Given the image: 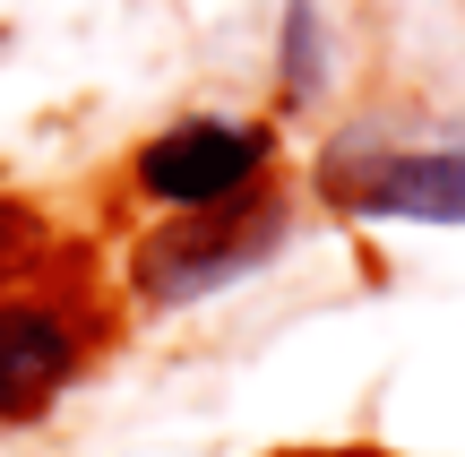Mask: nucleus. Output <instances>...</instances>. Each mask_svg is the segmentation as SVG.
I'll return each mask as SVG.
<instances>
[{
  "label": "nucleus",
  "mask_w": 465,
  "mask_h": 457,
  "mask_svg": "<svg viewBox=\"0 0 465 457\" xmlns=\"http://www.w3.org/2000/svg\"><path fill=\"white\" fill-rule=\"evenodd\" d=\"M284 199H259V190H242V199L224 207H199L190 224H164V233L138 242L130 276L147 303H199V293L232 285V276H250L259 259L284 251Z\"/></svg>",
  "instance_id": "1"
},
{
  "label": "nucleus",
  "mask_w": 465,
  "mask_h": 457,
  "mask_svg": "<svg viewBox=\"0 0 465 457\" xmlns=\"http://www.w3.org/2000/svg\"><path fill=\"white\" fill-rule=\"evenodd\" d=\"M328 190L353 207V216L465 224V138H449V147H380V138H345V147H328Z\"/></svg>",
  "instance_id": "2"
},
{
  "label": "nucleus",
  "mask_w": 465,
  "mask_h": 457,
  "mask_svg": "<svg viewBox=\"0 0 465 457\" xmlns=\"http://www.w3.org/2000/svg\"><path fill=\"white\" fill-rule=\"evenodd\" d=\"M259 164H267V138L259 130H232V121H182V130H164L147 155H138V182L155 190V199H173V207H224V199H242L250 182H259Z\"/></svg>",
  "instance_id": "3"
},
{
  "label": "nucleus",
  "mask_w": 465,
  "mask_h": 457,
  "mask_svg": "<svg viewBox=\"0 0 465 457\" xmlns=\"http://www.w3.org/2000/svg\"><path fill=\"white\" fill-rule=\"evenodd\" d=\"M78 372V337L52 303H0V423H26Z\"/></svg>",
  "instance_id": "4"
},
{
  "label": "nucleus",
  "mask_w": 465,
  "mask_h": 457,
  "mask_svg": "<svg viewBox=\"0 0 465 457\" xmlns=\"http://www.w3.org/2000/svg\"><path fill=\"white\" fill-rule=\"evenodd\" d=\"M284 69H293V95L319 86V9H311V0L284 9Z\"/></svg>",
  "instance_id": "5"
},
{
  "label": "nucleus",
  "mask_w": 465,
  "mask_h": 457,
  "mask_svg": "<svg viewBox=\"0 0 465 457\" xmlns=\"http://www.w3.org/2000/svg\"><path fill=\"white\" fill-rule=\"evenodd\" d=\"M311 457H371V449H311Z\"/></svg>",
  "instance_id": "6"
}]
</instances>
